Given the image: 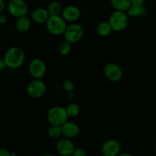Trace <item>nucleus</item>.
<instances>
[{"label":"nucleus","instance_id":"obj_1","mask_svg":"<svg viewBox=\"0 0 156 156\" xmlns=\"http://www.w3.org/2000/svg\"><path fill=\"white\" fill-rule=\"evenodd\" d=\"M3 58L5 61L7 67L12 69H16L23 65L25 59V55L20 47H12L7 50Z\"/></svg>","mask_w":156,"mask_h":156},{"label":"nucleus","instance_id":"obj_2","mask_svg":"<svg viewBox=\"0 0 156 156\" xmlns=\"http://www.w3.org/2000/svg\"><path fill=\"white\" fill-rule=\"evenodd\" d=\"M69 117L66 108L63 107H52L47 112V120L51 125L62 126L68 121Z\"/></svg>","mask_w":156,"mask_h":156},{"label":"nucleus","instance_id":"obj_3","mask_svg":"<svg viewBox=\"0 0 156 156\" xmlns=\"http://www.w3.org/2000/svg\"><path fill=\"white\" fill-rule=\"evenodd\" d=\"M46 27L51 34L59 36L63 34L66 29V21L61 15L50 16L46 23Z\"/></svg>","mask_w":156,"mask_h":156},{"label":"nucleus","instance_id":"obj_4","mask_svg":"<svg viewBox=\"0 0 156 156\" xmlns=\"http://www.w3.org/2000/svg\"><path fill=\"white\" fill-rule=\"evenodd\" d=\"M109 23L114 31H122L126 28L128 24L127 14L126 12L115 10L110 17Z\"/></svg>","mask_w":156,"mask_h":156},{"label":"nucleus","instance_id":"obj_5","mask_svg":"<svg viewBox=\"0 0 156 156\" xmlns=\"http://www.w3.org/2000/svg\"><path fill=\"white\" fill-rule=\"evenodd\" d=\"M83 34V27L81 24H77V23H72L69 25L67 26L63 34L65 41H69L71 44H76L79 42L82 38Z\"/></svg>","mask_w":156,"mask_h":156},{"label":"nucleus","instance_id":"obj_6","mask_svg":"<svg viewBox=\"0 0 156 156\" xmlns=\"http://www.w3.org/2000/svg\"><path fill=\"white\" fill-rule=\"evenodd\" d=\"M7 8L10 15L17 18L27 15L28 11V6L24 0H10Z\"/></svg>","mask_w":156,"mask_h":156},{"label":"nucleus","instance_id":"obj_7","mask_svg":"<svg viewBox=\"0 0 156 156\" xmlns=\"http://www.w3.org/2000/svg\"><path fill=\"white\" fill-rule=\"evenodd\" d=\"M47 87L41 79H34L27 85V93L32 98H40L45 94Z\"/></svg>","mask_w":156,"mask_h":156},{"label":"nucleus","instance_id":"obj_8","mask_svg":"<svg viewBox=\"0 0 156 156\" xmlns=\"http://www.w3.org/2000/svg\"><path fill=\"white\" fill-rule=\"evenodd\" d=\"M56 147L58 153L61 156H72L76 149L71 139L64 136L58 139Z\"/></svg>","mask_w":156,"mask_h":156},{"label":"nucleus","instance_id":"obj_9","mask_svg":"<svg viewBox=\"0 0 156 156\" xmlns=\"http://www.w3.org/2000/svg\"><path fill=\"white\" fill-rule=\"evenodd\" d=\"M28 70L29 73L34 79H41L45 75L47 66L42 59L36 58L30 62Z\"/></svg>","mask_w":156,"mask_h":156},{"label":"nucleus","instance_id":"obj_10","mask_svg":"<svg viewBox=\"0 0 156 156\" xmlns=\"http://www.w3.org/2000/svg\"><path fill=\"white\" fill-rule=\"evenodd\" d=\"M105 77L111 82H118L123 77V70L115 63H108L104 68Z\"/></svg>","mask_w":156,"mask_h":156},{"label":"nucleus","instance_id":"obj_11","mask_svg":"<svg viewBox=\"0 0 156 156\" xmlns=\"http://www.w3.org/2000/svg\"><path fill=\"white\" fill-rule=\"evenodd\" d=\"M120 144L115 139H110L103 143L101 153L104 156H117L120 153Z\"/></svg>","mask_w":156,"mask_h":156},{"label":"nucleus","instance_id":"obj_12","mask_svg":"<svg viewBox=\"0 0 156 156\" xmlns=\"http://www.w3.org/2000/svg\"><path fill=\"white\" fill-rule=\"evenodd\" d=\"M61 15L68 22L75 23L80 18L81 11L77 6L69 5L63 8Z\"/></svg>","mask_w":156,"mask_h":156},{"label":"nucleus","instance_id":"obj_13","mask_svg":"<svg viewBox=\"0 0 156 156\" xmlns=\"http://www.w3.org/2000/svg\"><path fill=\"white\" fill-rule=\"evenodd\" d=\"M50 17L47 9L37 8L34 9L31 13V20L37 24H42L47 23L49 18Z\"/></svg>","mask_w":156,"mask_h":156},{"label":"nucleus","instance_id":"obj_14","mask_svg":"<svg viewBox=\"0 0 156 156\" xmlns=\"http://www.w3.org/2000/svg\"><path fill=\"white\" fill-rule=\"evenodd\" d=\"M62 136L69 139H73L79 133V127L74 122L67 121L62 125Z\"/></svg>","mask_w":156,"mask_h":156},{"label":"nucleus","instance_id":"obj_15","mask_svg":"<svg viewBox=\"0 0 156 156\" xmlns=\"http://www.w3.org/2000/svg\"><path fill=\"white\" fill-rule=\"evenodd\" d=\"M30 26H31V21L27 15L17 18L15 22V28L18 31L21 33H25L30 30Z\"/></svg>","mask_w":156,"mask_h":156},{"label":"nucleus","instance_id":"obj_16","mask_svg":"<svg viewBox=\"0 0 156 156\" xmlns=\"http://www.w3.org/2000/svg\"><path fill=\"white\" fill-rule=\"evenodd\" d=\"M111 5L115 10L127 12L131 7V0H111Z\"/></svg>","mask_w":156,"mask_h":156},{"label":"nucleus","instance_id":"obj_17","mask_svg":"<svg viewBox=\"0 0 156 156\" xmlns=\"http://www.w3.org/2000/svg\"><path fill=\"white\" fill-rule=\"evenodd\" d=\"M114 31L109 21H102L98 25L97 32L100 36L108 37Z\"/></svg>","mask_w":156,"mask_h":156},{"label":"nucleus","instance_id":"obj_18","mask_svg":"<svg viewBox=\"0 0 156 156\" xmlns=\"http://www.w3.org/2000/svg\"><path fill=\"white\" fill-rule=\"evenodd\" d=\"M128 16L133 17L135 18H140L144 17L146 14V10L144 6L142 7H136V6H131L130 9L126 12Z\"/></svg>","mask_w":156,"mask_h":156},{"label":"nucleus","instance_id":"obj_19","mask_svg":"<svg viewBox=\"0 0 156 156\" xmlns=\"http://www.w3.org/2000/svg\"><path fill=\"white\" fill-rule=\"evenodd\" d=\"M62 9L61 4L58 2L53 1L51 2L47 6V10H48L49 14L50 16H58V15H62Z\"/></svg>","mask_w":156,"mask_h":156},{"label":"nucleus","instance_id":"obj_20","mask_svg":"<svg viewBox=\"0 0 156 156\" xmlns=\"http://www.w3.org/2000/svg\"><path fill=\"white\" fill-rule=\"evenodd\" d=\"M47 134L52 139H59L62 136V126L51 125L47 129Z\"/></svg>","mask_w":156,"mask_h":156},{"label":"nucleus","instance_id":"obj_21","mask_svg":"<svg viewBox=\"0 0 156 156\" xmlns=\"http://www.w3.org/2000/svg\"><path fill=\"white\" fill-rule=\"evenodd\" d=\"M69 117H75L80 113V107L76 103H71L66 108Z\"/></svg>","mask_w":156,"mask_h":156},{"label":"nucleus","instance_id":"obj_22","mask_svg":"<svg viewBox=\"0 0 156 156\" xmlns=\"http://www.w3.org/2000/svg\"><path fill=\"white\" fill-rule=\"evenodd\" d=\"M58 50H59V53L60 55L67 56V55L69 54L72 50V44L67 41H63L59 44Z\"/></svg>","mask_w":156,"mask_h":156},{"label":"nucleus","instance_id":"obj_23","mask_svg":"<svg viewBox=\"0 0 156 156\" xmlns=\"http://www.w3.org/2000/svg\"><path fill=\"white\" fill-rule=\"evenodd\" d=\"M62 88L67 92H72L73 91V89H74V84L69 79H66L62 82Z\"/></svg>","mask_w":156,"mask_h":156},{"label":"nucleus","instance_id":"obj_24","mask_svg":"<svg viewBox=\"0 0 156 156\" xmlns=\"http://www.w3.org/2000/svg\"><path fill=\"white\" fill-rule=\"evenodd\" d=\"M72 156H88L87 155V152L83 148L77 147L75 149L74 152Z\"/></svg>","mask_w":156,"mask_h":156},{"label":"nucleus","instance_id":"obj_25","mask_svg":"<svg viewBox=\"0 0 156 156\" xmlns=\"http://www.w3.org/2000/svg\"><path fill=\"white\" fill-rule=\"evenodd\" d=\"M145 0H131V6L142 7L144 6Z\"/></svg>","mask_w":156,"mask_h":156},{"label":"nucleus","instance_id":"obj_26","mask_svg":"<svg viewBox=\"0 0 156 156\" xmlns=\"http://www.w3.org/2000/svg\"><path fill=\"white\" fill-rule=\"evenodd\" d=\"M0 156H12V152H9L6 149H1L0 150Z\"/></svg>","mask_w":156,"mask_h":156},{"label":"nucleus","instance_id":"obj_27","mask_svg":"<svg viewBox=\"0 0 156 156\" xmlns=\"http://www.w3.org/2000/svg\"><path fill=\"white\" fill-rule=\"evenodd\" d=\"M6 67H7V65H6V62L5 61L4 58H1L0 59V70L3 71Z\"/></svg>","mask_w":156,"mask_h":156},{"label":"nucleus","instance_id":"obj_28","mask_svg":"<svg viewBox=\"0 0 156 156\" xmlns=\"http://www.w3.org/2000/svg\"><path fill=\"white\" fill-rule=\"evenodd\" d=\"M7 16L5 14L1 13V15H0V23H1V24H5L7 22Z\"/></svg>","mask_w":156,"mask_h":156},{"label":"nucleus","instance_id":"obj_29","mask_svg":"<svg viewBox=\"0 0 156 156\" xmlns=\"http://www.w3.org/2000/svg\"><path fill=\"white\" fill-rule=\"evenodd\" d=\"M6 8V3L5 0H0V12L3 13Z\"/></svg>","mask_w":156,"mask_h":156},{"label":"nucleus","instance_id":"obj_30","mask_svg":"<svg viewBox=\"0 0 156 156\" xmlns=\"http://www.w3.org/2000/svg\"><path fill=\"white\" fill-rule=\"evenodd\" d=\"M117 156H133L131 153H129V152H122V153H120Z\"/></svg>","mask_w":156,"mask_h":156},{"label":"nucleus","instance_id":"obj_31","mask_svg":"<svg viewBox=\"0 0 156 156\" xmlns=\"http://www.w3.org/2000/svg\"><path fill=\"white\" fill-rule=\"evenodd\" d=\"M42 156H55V155H53L52 153H45V154H44Z\"/></svg>","mask_w":156,"mask_h":156},{"label":"nucleus","instance_id":"obj_32","mask_svg":"<svg viewBox=\"0 0 156 156\" xmlns=\"http://www.w3.org/2000/svg\"><path fill=\"white\" fill-rule=\"evenodd\" d=\"M40 1L43 2H48L49 0H40Z\"/></svg>","mask_w":156,"mask_h":156},{"label":"nucleus","instance_id":"obj_33","mask_svg":"<svg viewBox=\"0 0 156 156\" xmlns=\"http://www.w3.org/2000/svg\"><path fill=\"white\" fill-rule=\"evenodd\" d=\"M155 153H156V142H155Z\"/></svg>","mask_w":156,"mask_h":156},{"label":"nucleus","instance_id":"obj_34","mask_svg":"<svg viewBox=\"0 0 156 156\" xmlns=\"http://www.w3.org/2000/svg\"><path fill=\"white\" fill-rule=\"evenodd\" d=\"M152 156H156V153H155V155H152Z\"/></svg>","mask_w":156,"mask_h":156},{"label":"nucleus","instance_id":"obj_35","mask_svg":"<svg viewBox=\"0 0 156 156\" xmlns=\"http://www.w3.org/2000/svg\"><path fill=\"white\" fill-rule=\"evenodd\" d=\"M88 156H93V155H88Z\"/></svg>","mask_w":156,"mask_h":156},{"label":"nucleus","instance_id":"obj_36","mask_svg":"<svg viewBox=\"0 0 156 156\" xmlns=\"http://www.w3.org/2000/svg\"><path fill=\"white\" fill-rule=\"evenodd\" d=\"M17 156H18V155H17Z\"/></svg>","mask_w":156,"mask_h":156}]
</instances>
